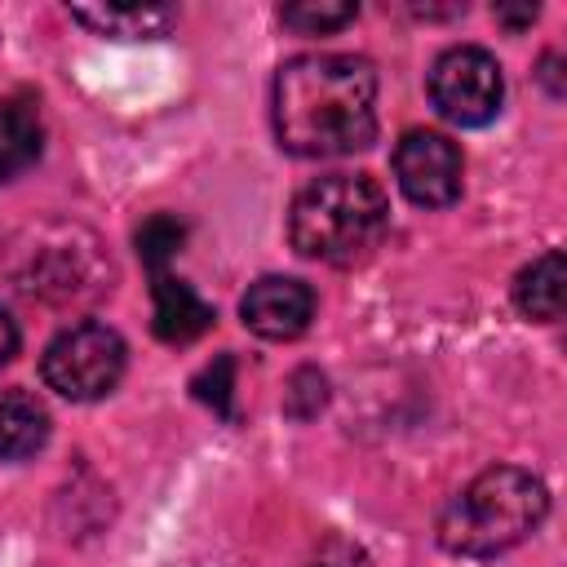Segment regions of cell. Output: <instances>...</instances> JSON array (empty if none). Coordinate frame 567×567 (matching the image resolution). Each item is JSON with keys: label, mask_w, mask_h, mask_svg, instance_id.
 <instances>
[{"label": "cell", "mask_w": 567, "mask_h": 567, "mask_svg": "<svg viewBox=\"0 0 567 567\" xmlns=\"http://www.w3.org/2000/svg\"><path fill=\"white\" fill-rule=\"evenodd\" d=\"M377 133V71L354 53H301L275 75V137L301 159L363 151Z\"/></svg>", "instance_id": "6da1fadb"}, {"label": "cell", "mask_w": 567, "mask_h": 567, "mask_svg": "<svg viewBox=\"0 0 567 567\" xmlns=\"http://www.w3.org/2000/svg\"><path fill=\"white\" fill-rule=\"evenodd\" d=\"M390 226V199L368 173H328L297 190L288 208V239L301 257L328 266L363 261Z\"/></svg>", "instance_id": "7a4b0ae2"}, {"label": "cell", "mask_w": 567, "mask_h": 567, "mask_svg": "<svg viewBox=\"0 0 567 567\" xmlns=\"http://www.w3.org/2000/svg\"><path fill=\"white\" fill-rule=\"evenodd\" d=\"M549 514V492L532 470L492 465L439 514V545L456 558H496L527 540Z\"/></svg>", "instance_id": "3957f363"}, {"label": "cell", "mask_w": 567, "mask_h": 567, "mask_svg": "<svg viewBox=\"0 0 567 567\" xmlns=\"http://www.w3.org/2000/svg\"><path fill=\"white\" fill-rule=\"evenodd\" d=\"M124 337L106 323H71L40 354V377L71 403H93L124 377Z\"/></svg>", "instance_id": "277c9868"}, {"label": "cell", "mask_w": 567, "mask_h": 567, "mask_svg": "<svg viewBox=\"0 0 567 567\" xmlns=\"http://www.w3.org/2000/svg\"><path fill=\"white\" fill-rule=\"evenodd\" d=\"M505 75L501 62L478 44H456L430 66V102L447 124L478 128L501 111Z\"/></svg>", "instance_id": "5b68a950"}, {"label": "cell", "mask_w": 567, "mask_h": 567, "mask_svg": "<svg viewBox=\"0 0 567 567\" xmlns=\"http://www.w3.org/2000/svg\"><path fill=\"white\" fill-rule=\"evenodd\" d=\"M461 173H465V159L447 133L408 128L394 146L399 190L421 208H447L461 195Z\"/></svg>", "instance_id": "8992f818"}, {"label": "cell", "mask_w": 567, "mask_h": 567, "mask_svg": "<svg viewBox=\"0 0 567 567\" xmlns=\"http://www.w3.org/2000/svg\"><path fill=\"white\" fill-rule=\"evenodd\" d=\"M239 315H244V323L257 337H266V341H292L315 319V292L301 279L266 275V279L248 284V292L239 301Z\"/></svg>", "instance_id": "52a82bcc"}, {"label": "cell", "mask_w": 567, "mask_h": 567, "mask_svg": "<svg viewBox=\"0 0 567 567\" xmlns=\"http://www.w3.org/2000/svg\"><path fill=\"white\" fill-rule=\"evenodd\" d=\"M151 279H155V284H151V301H155V310H151V332H155L159 341L186 346V341H195V337H204V332L213 328L217 310H213L186 279H173L168 270H159V275H151Z\"/></svg>", "instance_id": "ba28073f"}, {"label": "cell", "mask_w": 567, "mask_h": 567, "mask_svg": "<svg viewBox=\"0 0 567 567\" xmlns=\"http://www.w3.org/2000/svg\"><path fill=\"white\" fill-rule=\"evenodd\" d=\"M71 18L111 40H159L173 31V4H71Z\"/></svg>", "instance_id": "9c48e42d"}, {"label": "cell", "mask_w": 567, "mask_h": 567, "mask_svg": "<svg viewBox=\"0 0 567 567\" xmlns=\"http://www.w3.org/2000/svg\"><path fill=\"white\" fill-rule=\"evenodd\" d=\"M40 142H44L40 102L31 93L0 97V182L31 168L40 159Z\"/></svg>", "instance_id": "30bf717a"}, {"label": "cell", "mask_w": 567, "mask_h": 567, "mask_svg": "<svg viewBox=\"0 0 567 567\" xmlns=\"http://www.w3.org/2000/svg\"><path fill=\"white\" fill-rule=\"evenodd\" d=\"M49 439V412L27 390H0V461L35 456Z\"/></svg>", "instance_id": "8fae6325"}, {"label": "cell", "mask_w": 567, "mask_h": 567, "mask_svg": "<svg viewBox=\"0 0 567 567\" xmlns=\"http://www.w3.org/2000/svg\"><path fill=\"white\" fill-rule=\"evenodd\" d=\"M84 266H89V252L71 244H40L18 270V288L40 292V297H66L84 284Z\"/></svg>", "instance_id": "7c38bea8"}, {"label": "cell", "mask_w": 567, "mask_h": 567, "mask_svg": "<svg viewBox=\"0 0 567 567\" xmlns=\"http://www.w3.org/2000/svg\"><path fill=\"white\" fill-rule=\"evenodd\" d=\"M563 284H567L563 252H558V248H545L532 266L518 270V279H514V306H518L527 319L554 323V319L563 315Z\"/></svg>", "instance_id": "4fadbf2b"}, {"label": "cell", "mask_w": 567, "mask_h": 567, "mask_svg": "<svg viewBox=\"0 0 567 567\" xmlns=\"http://www.w3.org/2000/svg\"><path fill=\"white\" fill-rule=\"evenodd\" d=\"M354 13H359L354 0H297V4L279 9V22L301 35H328V31H341L346 22H354Z\"/></svg>", "instance_id": "5bb4252c"}, {"label": "cell", "mask_w": 567, "mask_h": 567, "mask_svg": "<svg viewBox=\"0 0 567 567\" xmlns=\"http://www.w3.org/2000/svg\"><path fill=\"white\" fill-rule=\"evenodd\" d=\"M182 239H186V226H182L177 217H168V213L146 217V221L137 226V257H142V266H146L151 275H159L164 261L182 248Z\"/></svg>", "instance_id": "9a60e30c"}, {"label": "cell", "mask_w": 567, "mask_h": 567, "mask_svg": "<svg viewBox=\"0 0 567 567\" xmlns=\"http://www.w3.org/2000/svg\"><path fill=\"white\" fill-rule=\"evenodd\" d=\"M195 399L208 403L217 416H235V359L230 354H217L195 381H190Z\"/></svg>", "instance_id": "2e32d148"}, {"label": "cell", "mask_w": 567, "mask_h": 567, "mask_svg": "<svg viewBox=\"0 0 567 567\" xmlns=\"http://www.w3.org/2000/svg\"><path fill=\"white\" fill-rule=\"evenodd\" d=\"M323 403H328V377L319 368H297L284 385V412L292 421H310L323 412Z\"/></svg>", "instance_id": "e0dca14e"}, {"label": "cell", "mask_w": 567, "mask_h": 567, "mask_svg": "<svg viewBox=\"0 0 567 567\" xmlns=\"http://www.w3.org/2000/svg\"><path fill=\"white\" fill-rule=\"evenodd\" d=\"M492 13H496V22H505L509 31H523V27H532V22L540 18V4H496Z\"/></svg>", "instance_id": "ac0fdd59"}, {"label": "cell", "mask_w": 567, "mask_h": 567, "mask_svg": "<svg viewBox=\"0 0 567 567\" xmlns=\"http://www.w3.org/2000/svg\"><path fill=\"white\" fill-rule=\"evenodd\" d=\"M18 354V323H13V315L0 306V363H9Z\"/></svg>", "instance_id": "d6986e66"}, {"label": "cell", "mask_w": 567, "mask_h": 567, "mask_svg": "<svg viewBox=\"0 0 567 567\" xmlns=\"http://www.w3.org/2000/svg\"><path fill=\"white\" fill-rule=\"evenodd\" d=\"M540 75H545V84H549V93L558 97V93H563V84H558V58H554V53H549V58L540 62Z\"/></svg>", "instance_id": "ffe728a7"}]
</instances>
